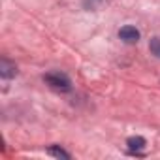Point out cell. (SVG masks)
Returning <instances> with one entry per match:
<instances>
[{
    "mask_svg": "<svg viewBox=\"0 0 160 160\" xmlns=\"http://www.w3.org/2000/svg\"><path fill=\"white\" fill-rule=\"evenodd\" d=\"M43 81H45L51 89L60 91V92H66V91H70V89H72L70 79H68L64 73H60V72H51V73H45V75H43Z\"/></svg>",
    "mask_w": 160,
    "mask_h": 160,
    "instance_id": "6da1fadb",
    "label": "cell"
},
{
    "mask_svg": "<svg viewBox=\"0 0 160 160\" xmlns=\"http://www.w3.org/2000/svg\"><path fill=\"white\" fill-rule=\"evenodd\" d=\"M119 38H121L124 43H138V42H139V30H138L136 27L126 25V27H122V28L119 30Z\"/></svg>",
    "mask_w": 160,
    "mask_h": 160,
    "instance_id": "7a4b0ae2",
    "label": "cell"
},
{
    "mask_svg": "<svg viewBox=\"0 0 160 160\" xmlns=\"http://www.w3.org/2000/svg\"><path fill=\"white\" fill-rule=\"evenodd\" d=\"M0 75H2L4 79H12L17 75V66L13 62H10L8 58H2L0 60Z\"/></svg>",
    "mask_w": 160,
    "mask_h": 160,
    "instance_id": "3957f363",
    "label": "cell"
},
{
    "mask_svg": "<svg viewBox=\"0 0 160 160\" xmlns=\"http://www.w3.org/2000/svg\"><path fill=\"white\" fill-rule=\"evenodd\" d=\"M126 145L130 147V151H136V152H139L141 149H145L147 141H145V139H143L141 136H132V138H128Z\"/></svg>",
    "mask_w": 160,
    "mask_h": 160,
    "instance_id": "277c9868",
    "label": "cell"
},
{
    "mask_svg": "<svg viewBox=\"0 0 160 160\" xmlns=\"http://www.w3.org/2000/svg\"><path fill=\"white\" fill-rule=\"evenodd\" d=\"M47 152L51 154V156H55V158H62V160H68L70 158V154L64 151V149H60V147H57V145H53V147H49L47 149Z\"/></svg>",
    "mask_w": 160,
    "mask_h": 160,
    "instance_id": "5b68a950",
    "label": "cell"
},
{
    "mask_svg": "<svg viewBox=\"0 0 160 160\" xmlns=\"http://www.w3.org/2000/svg\"><path fill=\"white\" fill-rule=\"evenodd\" d=\"M149 49H151V53H152L156 58H160V36L151 38V42H149Z\"/></svg>",
    "mask_w": 160,
    "mask_h": 160,
    "instance_id": "8992f818",
    "label": "cell"
}]
</instances>
